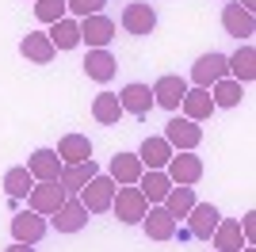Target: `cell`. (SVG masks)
Wrapping results in <instances>:
<instances>
[{"mask_svg": "<svg viewBox=\"0 0 256 252\" xmlns=\"http://www.w3.org/2000/svg\"><path fill=\"white\" fill-rule=\"evenodd\" d=\"M111 210H115V218L122 222V226H142V218H146L150 202H146V195L138 191V184H126V188H115Z\"/></svg>", "mask_w": 256, "mask_h": 252, "instance_id": "cell-1", "label": "cell"}, {"mask_svg": "<svg viewBox=\"0 0 256 252\" xmlns=\"http://www.w3.org/2000/svg\"><path fill=\"white\" fill-rule=\"evenodd\" d=\"M115 188H118L115 180L100 172V176H92L84 188H80V195H76V199L84 202L88 214H107V210H111V199H115Z\"/></svg>", "mask_w": 256, "mask_h": 252, "instance_id": "cell-2", "label": "cell"}, {"mask_svg": "<svg viewBox=\"0 0 256 252\" xmlns=\"http://www.w3.org/2000/svg\"><path fill=\"white\" fill-rule=\"evenodd\" d=\"M160 138L172 146V153H195L199 142H203V126L192 122V118H168V126H164Z\"/></svg>", "mask_w": 256, "mask_h": 252, "instance_id": "cell-3", "label": "cell"}, {"mask_svg": "<svg viewBox=\"0 0 256 252\" xmlns=\"http://www.w3.org/2000/svg\"><path fill=\"white\" fill-rule=\"evenodd\" d=\"M111 38H115V20H111V16L96 12V16H84V20H80V42H84L88 50H107Z\"/></svg>", "mask_w": 256, "mask_h": 252, "instance_id": "cell-4", "label": "cell"}, {"mask_svg": "<svg viewBox=\"0 0 256 252\" xmlns=\"http://www.w3.org/2000/svg\"><path fill=\"white\" fill-rule=\"evenodd\" d=\"M69 199L62 191V184L54 180V184H34L31 191H27V210H34V214H42V218H54L58 214V206Z\"/></svg>", "mask_w": 256, "mask_h": 252, "instance_id": "cell-5", "label": "cell"}, {"mask_svg": "<svg viewBox=\"0 0 256 252\" xmlns=\"http://www.w3.org/2000/svg\"><path fill=\"white\" fill-rule=\"evenodd\" d=\"M172 184H180V188H192L203 180V157H195V153H172V160L164 164Z\"/></svg>", "mask_w": 256, "mask_h": 252, "instance_id": "cell-6", "label": "cell"}, {"mask_svg": "<svg viewBox=\"0 0 256 252\" xmlns=\"http://www.w3.org/2000/svg\"><path fill=\"white\" fill-rule=\"evenodd\" d=\"M222 76H230V62H226V54H203L199 62L192 65V84L195 88H210L214 80H222Z\"/></svg>", "mask_w": 256, "mask_h": 252, "instance_id": "cell-7", "label": "cell"}, {"mask_svg": "<svg viewBox=\"0 0 256 252\" xmlns=\"http://www.w3.org/2000/svg\"><path fill=\"white\" fill-rule=\"evenodd\" d=\"M184 92H188V80H184V76H176V73L157 76V84H153V107H164V111H180Z\"/></svg>", "mask_w": 256, "mask_h": 252, "instance_id": "cell-8", "label": "cell"}, {"mask_svg": "<svg viewBox=\"0 0 256 252\" xmlns=\"http://www.w3.org/2000/svg\"><path fill=\"white\" fill-rule=\"evenodd\" d=\"M153 27H157V12H153V4H126V8H122V31H126V34L146 38V34H153Z\"/></svg>", "mask_w": 256, "mask_h": 252, "instance_id": "cell-9", "label": "cell"}, {"mask_svg": "<svg viewBox=\"0 0 256 252\" xmlns=\"http://www.w3.org/2000/svg\"><path fill=\"white\" fill-rule=\"evenodd\" d=\"M118 104H122V115H134V118H146L153 111V88L150 84H126L118 92Z\"/></svg>", "mask_w": 256, "mask_h": 252, "instance_id": "cell-10", "label": "cell"}, {"mask_svg": "<svg viewBox=\"0 0 256 252\" xmlns=\"http://www.w3.org/2000/svg\"><path fill=\"white\" fill-rule=\"evenodd\" d=\"M46 237V218L42 214H34V210H23L12 218V241L20 244H38Z\"/></svg>", "mask_w": 256, "mask_h": 252, "instance_id": "cell-11", "label": "cell"}, {"mask_svg": "<svg viewBox=\"0 0 256 252\" xmlns=\"http://www.w3.org/2000/svg\"><path fill=\"white\" fill-rule=\"evenodd\" d=\"M84 226H88L84 202L76 199V195H69V199L58 206V214H54V230H58V233H80Z\"/></svg>", "mask_w": 256, "mask_h": 252, "instance_id": "cell-12", "label": "cell"}, {"mask_svg": "<svg viewBox=\"0 0 256 252\" xmlns=\"http://www.w3.org/2000/svg\"><path fill=\"white\" fill-rule=\"evenodd\" d=\"M62 157L54 153V149H34L31 157H27V172L34 176V184H54V180L62 176Z\"/></svg>", "mask_w": 256, "mask_h": 252, "instance_id": "cell-13", "label": "cell"}, {"mask_svg": "<svg viewBox=\"0 0 256 252\" xmlns=\"http://www.w3.org/2000/svg\"><path fill=\"white\" fill-rule=\"evenodd\" d=\"M142 230H146L150 241H172V237H176V218H172L164 206H150L146 218H142Z\"/></svg>", "mask_w": 256, "mask_h": 252, "instance_id": "cell-14", "label": "cell"}, {"mask_svg": "<svg viewBox=\"0 0 256 252\" xmlns=\"http://www.w3.org/2000/svg\"><path fill=\"white\" fill-rule=\"evenodd\" d=\"M138 191L146 195V202H150V206H160V202H164V195L172 191L168 172H164V168H146V172H142V180H138Z\"/></svg>", "mask_w": 256, "mask_h": 252, "instance_id": "cell-15", "label": "cell"}, {"mask_svg": "<svg viewBox=\"0 0 256 252\" xmlns=\"http://www.w3.org/2000/svg\"><path fill=\"white\" fill-rule=\"evenodd\" d=\"M20 54H23L31 65H50L58 50H54L50 34H42V31H27V34H23V42H20Z\"/></svg>", "mask_w": 256, "mask_h": 252, "instance_id": "cell-16", "label": "cell"}, {"mask_svg": "<svg viewBox=\"0 0 256 252\" xmlns=\"http://www.w3.org/2000/svg\"><path fill=\"white\" fill-rule=\"evenodd\" d=\"M142 172H146V164L138 160V153H115V157H111V168H107V176L115 180L118 188H126V184H138Z\"/></svg>", "mask_w": 256, "mask_h": 252, "instance_id": "cell-17", "label": "cell"}, {"mask_svg": "<svg viewBox=\"0 0 256 252\" xmlns=\"http://www.w3.org/2000/svg\"><path fill=\"white\" fill-rule=\"evenodd\" d=\"M218 222H222L218 206H210V202H195L192 214H188V230H192V237H199V241H210V233H214Z\"/></svg>", "mask_w": 256, "mask_h": 252, "instance_id": "cell-18", "label": "cell"}, {"mask_svg": "<svg viewBox=\"0 0 256 252\" xmlns=\"http://www.w3.org/2000/svg\"><path fill=\"white\" fill-rule=\"evenodd\" d=\"M54 153L62 157V164H84V160H92V142H88V134H65Z\"/></svg>", "mask_w": 256, "mask_h": 252, "instance_id": "cell-19", "label": "cell"}, {"mask_svg": "<svg viewBox=\"0 0 256 252\" xmlns=\"http://www.w3.org/2000/svg\"><path fill=\"white\" fill-rule=\"evenodd\" d=\"M180 107H184V118H192V122H206L214 115V100H210L206 88H188Z\"/></svg>", "mask_w": 256, "mask_h": 252, "instance_id": "cell-20", "label": "cell"}, {"mask_svg": "<svg viewBox=\"0 0 256 252\" xmlns=\"http://www.w3.org/2000/svg\"><path fill=\"white\" fill-rule=\"evenodd\" d=\"M222 27H226V34H234V38H248V34H256L252 12H245L241 4H226V8H222Z\"/></svg>", "mask_w": 256, "mask_h": 252, "instance_id": "cell-21", "label": "cell"}, {"mask_svg": "<svg viewBox=\"0 0 256 252\" xmlns=\"http://www.w3.org/2000/svg\"><path fill=\"white\" fill-rule=\"evenodd\" d=\"M92 176H100L96 160H84V164H65V168H62V176H58V184H62L65 195H80V188H84Z\"/></svg>", "mask_w": 256, "mask_h": 252, "instance_id": "cell-22", "label": "cell"}, {"mask_svg": "<svg viewBox=\"0 0 256 252\" xmlns=\"http://www.w3.org/2000/svg\"><path fill=\"white\" fill-rule=\"evenodd\" d=\"M115 69H118V62H115V54H111V50H88V58H84V73H88V80L107 84L111 76H115Z\"/></svg>", "mask_w": 256, "mask_h": 252, "instance_id": "cell-23", "label": "cell"}, {"mask_svg": "<svg viewBox=\"0 0 256 252\" xmlns=\"http://www.w3.org/2000/svg\"><path fill=\"white\" fill-rule=\"evenodd\" d=\"M50 42L54 50H73V46H80V20H73V16H65V20L50 23Z\"/></svg>", "mask_w": 256, "mask_h": 252, "instance_id": "cell-24", "label": "cell"}, {"mask_svg": "<svg viewBox=\"0 0 256 252\" xmlns=\"http://www.w3.org/2000/svg\"><path fill=\"white\" fill-rule=\"evenodd\" d=\"M210 241H214V248H218V252H241V248H245L241 226H237L234 218H222V222H218L214 233H210Z\"/></svg>", "mask_w": 256, "mask_h": 252, "instance_id": "cell-25", "label": "cell"}, {"mask_svg": "<svg viewBox=\"0 0 256 252\" xmlns=\"http://www.w3.org/2000/svg\"><path fill=\"white\" fill-rule=\"evenodd\" d=\"M226 62H230V76H234V80H241V84H252L256 80V50L252 46H237V54L234 58H226Z\"/></svg>", "mask_w": 256, "mask_h": 252, "instance_id": "cell-26", "label": "cell"}, {"mask_svg": "<svg viewBox=\"0 0 256 252\" xmlns=\"http://www.w3.org/2000/svg\"><path fill=\"white\" fill-rule=\"evenodd\" d=\"M206 92H210L214 107H237L241 100H245V84L234 80V76H222V80H214Z\"/></svg>", "mask_w": 256, "mask_h": 252, "instance_id": "cell-27", "label": "cell"}, {"mask_svg": "<svg viewBox=\"0 0 256 252\" xmlns=\"http://www.w3.org/2000/svg\"><path fill=\"white\" fill-rule=\"evenodd\" d=\"M138 160L146 168H164L172 160V146L168 142H164V138H146V142H142V149H138Z\"/></svg>", "mask_w": 256, "mask_h": 252, "instance_id": "cell-28", "label": "cell"}, {"mask_svg": "<svg viewBox=\"0 0 256 252\" xmlns=\"http://www.w3.org/2000/svg\"><path fill=\"white\" fill-rule=\"evenodd\" d=\"M92 118L100 126H115L122 118V104H118V92H100L92 100Z\"/></svg>", "mask_w": 256, "mask_h": 252, "instance_id": "cell-29", "label": "cell"}, {"mask_svg": "<svg viewBox=\"0 0 256 252\" xmlns=\"http://www.w3.org/2000/svg\"><path fill=\"white\" fill-rule=\"evenodd\" d=\"M160 206L168 210L176 222H184L188 214H192V206H195V188H180V184H172V191L164 195V202Z\"/></svg>", "mask_w": 256, "mask_h": 252, "instance_id": "cell-30", "label": "cell"}, {"mask_svg": "<svg viewBox=\"0 0 256 252\" xmlns=\"http://www.w3.org/2000/svg\"><path fill=\"white\" fill-rule=\"evenodd\" d=\"M34 188V176L27 172V164H16L4 172V191H8L12 199H27V191Z\"/></svg>", "mask_w": 256, "mask_h": 252, "instance_id": "cell-31", "label": "cell"}, {"mask_svg": "<svg viewBox=\"0 0 256 252\" xmlns=\"http://www.w3.org/2000/svg\"><path fill=\"white\" fill-rule=\"evenodd\" d=\"M34 16H38V23H58L69 12H65V0H34Z\"/></svg>", "mask_w": 256, "mask_h": 252, "instance_id": "cell-32", "label": "cell"}, {"mask_svg": "<svg viewBox=\"0 0 256 252\" xmlns=\"http://www.w3.org/2000/svg\"><path fill=\"white\" fill-rule=\"evenodd\" d=\"M107 0H65V12L73 16V20H84V16H96V12H104Z\"/></svg>", "mask_w": 256, "mask_h": 252, "instance_id": "cell-33", "label": "cell"}, {"mask_svg": "<svg viewBox=\"0 0 256 252\" xmlns=\"http://www.w3.org/2000/svg\"><path fill=\"white\" fill-rule=\"evenodd\" d=\"M237 226H241V237H245V244H252V237H256V210H248V214L237 222Z\"/></svg>", "mask_w": 256, "mask_h": 252, "instance_id": "cell-34", "label": "cell"}, {"mask_svg": "<svg viewBox=\"0 0 256 252\" xmlns=\"http://www.w3.org/2000/svg\"><path fill=\"white\" fill-rule=\"evenodd\" d=\"M4 252H34V244H20V241H12Z\"/></svg>", "mask_w": 256, "mask_h": 252, "instance_id": "cell-35", "label": "cell"}, {"mask_svg": "<svg viewBox=\"0 0 256 252\" xmlns=\"http://www.w3.org/2000/svg\"><path fill=\"white\" fill-rule=\"evenodd\" d=\"M241 8H245V12H252V8H256V0H241Z\"/></svg>", "mask_w": 256, "mask_h": 252, "instance_id": "cell-36", "label": "cell"}, {"mask_svg": "<svg viewBox=\"0 0 256 252\" xmlns=\"http://www.w3.org/2000/svg\"><path fill=\"white\" fill-rule=\"evenodd\" d=\"M241 252H256V244H245V248H241Z\"/></svg>", "mask_w": 256, "mask_h": 252, "instance_id": "cell-37", "label": "cell"}]
</instances>
